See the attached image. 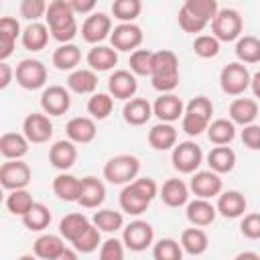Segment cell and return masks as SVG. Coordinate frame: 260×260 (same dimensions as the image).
I'll list each match as a JSON object with an SVG mask.
<instances>
[{
    "mask_svg": "<svg viewBox=\"0 0 260 260\" xmlns=\"http://www.w3.org/2000/svg\"><path fill=\"white\" fill-rule=\"evenodd\" d=\"M234 260H260V254H256V252H250V250H246V252H240Z\"/></svg>",
    "mask_w": 260,
    "mask_h": 260,
    "instance_id": "61",
    "label": "cell"
},
{
    "mask_svg": "<svg viewBox=\"0 0 260 260\" xmlns=\"http://www.w3.org/2000/svg\"><path fill=\"white\" fill-rule=\"evenodd\" d=\"M47 26L51 30V37L63 45H67L77 35V22L75 12L69 4V0H53L47 8Z\"/></svg>",
    "mask_w": 260,
    "mask_h": 260,
    "instance_id": "1",
    "label": "cell"
},
{
    "mask_svg": "<svg viewBox=\"0 0 260 260\" xmlns=\"http://www.w3.org/2000/svg\"><path fill=\"white\" fill-rule=\"evenodd\" d=\"M89 225L91 223L83 213H67L59 221V234H61V238H65V240H69L73 244Z\"/></svg>",
    "mask_w": 260,
    "mask_h": 260,
    "instance_id": "35",
    "label": "cell"
},
{
    "mask_svg": "<svg viewBox=\"0 0 260 260\" xmlns=\"http://www.w3.org/2000/svg\"><path fill=\"white\" fill-rule=\"evenodd\" d=\"M132 185L148 199V201H152L156 195H158V187H156V183H154V179H150V177H140V179H134L132 181Z\"/></svg>",
    "mask_w": 260,
    "mask_h": 260,
    "instance_id": "55",
    "label": "cell"
},
{
    "mask_svg": "<svg viewBox=\"0 0 260 260\" xmlns=\"http://www.w3.org/2000/svg\"><path fill=\"white\" fill-rule=\"evenodd\" d=\"M187 219L195 225V228H205L209 223H213L215 215H217V209L209 203V199H193L187 203V211H185Z\"/></svg>",
    "mask_w": 260,
    "mask_h": 260,
    "instance_id": "22",
    "label": "cell"
},
{
    "mask_svg": "<svg viewBox=\"0 0 260 260\" xmlns=\"http://www.w3.org/2000/svg\"><path fill=\"white\" fill-rule=\"evenodd\" d=\"M207 138L215 146H228L236 138V124L228 118H217L207 128Z\"/></svg>",
    "mask_w": 260,
    "mask_h": 260,
    "instance_id": "36",
    "label": "cell"
},
{
    "mask_svg": "<svg viewBox=\"0 0 260 260\" xmlns=\"http://www.w3.org/2000/svg\"><path fill=\"white\" fill-rule=\"evenodd\" d=\"M122 116L124 120L130 124V126H142L150 120L152 116V106L148 100L144 98H132L124 104V110H122Z\"/></svg>",
    "mask_w": 260,
    "mask_h": 260,
    "instance_id": "24",
    "label": "cell"
},
{
    "mask_svg": "<svg viewBox=\"0 0 260 260\" xmlns=\"http://www.w3.org/2000/svg\"><path fill=\"white\" fill-rule=\"evenodd\" d=\"M154 240V230L148 221L144 219H136V221H130L124 232H122V242L128 250L132 252H142L146 250Z\"/></svg>",
    "mask_w": 260,
    "mask_h": 260,
    "instance_id": "9",
    "label": "cell"
},
{
    "mask_svg": "<svg viewBox=\"0 0 260 260\" xmlns=\"http://www.w3.org/2000/svg\"><path fill=\"white\" fill-rule=\"evenodd\" d=\"M130 71L134 75H152V51L148 49H138L130 55Z\"/></svg>",
    "mask_w": 260,
    "mask_h": 260,
    "instance_id": "47",
    "label": "cell"
},
{
    "mask_svg": "<svg viewBox=\"0 0 260 260\" xmlns=\"http://www.w3.org/2000/svg\"><path fill=\"white\" fill-rule=\"evenodd\" d=\"M140 171V160L132 154L112 156L104 167V179L112 185H128L136 179Z\"/></svg>",
    "mask_w": 260,
    "mask_h": 260,
    "instance_id": "4",
    "label": "cell"
},
{
    "mask_svg": "<svg viewBox=\"0 0 260 260\" xmlns=\"http://www.w3.org/2000/svg\"><path fill=\"white\" fill-rule=\"evenodd\" d=\"M55 260H77V250H71V248H65Z\"/></svg>",
    "mask_w": 260,
    "mask_h": 260,
    "instance_id": "59",
    "label": "cell"
},
{
    "mask_svg": "<svg viewBox=\"0 0 260 260\" xmlns=\"http://www.w3.org/2000/svg\"><path fill=\"white\" fill-rule=\"evenodd\" d=\"M75 160H77V148H75V142L71 140H57L49 148V162L59 171L71 169Z\"/></svg>",
    "mask_w": 260,
    "mask_h": 260,
    "instance_id": "20",
    "label": "cell"
},
{
    "mask_svg": "<svg viewBox=\"0 0 260 260\" xmlns=\"http://www.w3.org/2000/svg\"><path fill=\"white\" fill-rule=\"evenodd\" d=\"M242 28H244V20L240 12L234 8H219L215 18L211 20V32L219 43L238 41L242 37Z\"/></svg>",
    "mask_w": 260,
    "mask_h": 260,
    "instance_id": "5",
    "label": "cell"
},
{
    "mask_svg": "<svg viewBox=\"0 0 260 260\" xmlns=\"http://www.w3.org/2000/svg\"><path fill=\"white\" fill-rule=\"evenodd\" d=\"M81 61V51L77 45L67 43L53 51V65L59 71H75Z\"/></svg>",
    "mask_w": 260,
    "mask_h": 260,
    "instance_id": "32",
    "label": "cell"
},
{
    "mask_svg": "<svg viewBox=\"0 0 260 260\" xmlns=\"http://www.w3.org/2000/svg\"><path fill=\"white\" fill-rule=\"evenodd\" d=\"M211 114H213V104L205 95L193 98L183 114V130L189 136H199L201 132H207L211 124Z\"/></svg>",
    "mask_w": 260,
    "mask_h": 260,
    "instance_id": "3",
    "label": "cell"
},
{
    "mask_svg": "<svg viewBox=\"0 0 260 260\" xmlns=\"http://www.w3.org/2000/svg\"><path fill=\"white\" fill-rule=\"evenodd\" d=\"M22 134L26 136L28 142L32 144H43L49 142L53 136V122L49 120V116L45 114H28L22 122Z\"/></svg>",
    "mask_w": 260,
    "mask_h": 260,
    "instance_id": "12",
    "label": "cell"
},
{
    "mask_svg": "<svg viewBox=\"0 0 260 260\" xmlns=\"http://www.w3.org/2000/svg\"><path fill=\"white\" fill-rule=\"evenodd\" d=\"M177 20H179V26L185 30V32H201L205 26H207V22L203 20V18H199V16H195L193 12H189L185 6H181L179 8V16H177Z\"/></svg>",
    "mask_w": 260,
    "mask_h": 260,
    "instance_id": "51",
    "label": "cell"
},
{
    "mask_svg": "<svg viewBox=\"0 0 260 260\" xmlns=\"http://www.w3.org/2000/svg\"><path fill=\"white\" fill-rule=\"evenodd\" d=\"M118 63V53L114 47L106 45H95L87 53V65L91 71H110Z\"/></svg>",
    "mask_w": 260,
    "mask_h": 260,
    "instance_id": "28",
    "label": "cell"
},
{
    "mask_svg": "<svg viewBox=\"0 0 260 260\" xmlns=\"http://www.w3.org/2000/svg\"><path fill=\"white\" fill-rule=\"evenodd\" d=\"M30 183V167L22 160H6L0 167V185L8 191L26 189Z\"/></svg>",
    "mask_w": 260,
    "mask_h": 260,
    "instance_id": "10",
    "label": "cell"
},
{
    "mask_svg": "<svg viewBox=\"0 0 260 260\" xmlns=\"http://www.w3.org/2000/svg\"><path fill=\"white\" fill-rule=\"evenodd\" d=\"M158 197L162 199V203L167 207H181L189 199V187L181 179H169L162 183Z\"/></svg>",
    "mask_w": 260,
    "mask_h": 260,
    "instance_id": "26",
    "label": "cell"
},
{
    "mask_svg": "<svg viewBox=\"0 0 260 260\" xmlns=\"http://www.w3.org/2000/svg\"><path fill=\"white\" fill-rule=\"evenodd\" d=\"M14 77H16V83L22 89L32 91V89H39V87L45 85L47 67L39 59H22L14 69Z\"/></svg>",
    "mask_w": 260,
    "mask_h": 260,
    "instance_id": "7",
    "label": "cell"
},
{
    "mask_svg": "<svg viewBox=\"0 0 260 260\" xmlns=\"http://www.w3.org/2000/svg\"><path fill=\"white\" fill-rule=\"evenodd\" d=\"M236 57L240 63H258L260 61V39L244 35L236 41Z\"/></svg>",
    "mask_w": 260,
    "mask_h": 260,
    "instance_id": "39",
    "label": "cell"
},
{
    "mask_svg": "<svg viewBox=\"0 0 260 260\" xmlns=\"http://www.w3.org/2000/svg\"><path fill=\"white\" fill-rule=\"evenodd\" d=\"M79 189H81V179H77L69 173H61L53 179V193L61 201H77Z\"/></svg>",
    "mask_w": 260,
    "mask_h": 260,
    "instance_id": "33",
    "label": "cell"
},
{
    "mask_svg": "<svg viewBox=\"0 0 260 260\" xmlns=\"http://www.w3.org/2000/svg\"><path fill=\"white\" fill-rule=\"evenodd\" d=\"M207 165H209V171L217 175L230 173L236 167V152L230 146H215L207 154Z\"/></svg>",
    "mask_w": 260,
    "mask_h": 260,
    "instance_id": "34",
    "label": "cell"
},
{
    "mask_svg": "<svg viewBox=\"0 0 260 260\" xmlns=\"http://www.w3.org/2000/svg\"><path fill=\"white\" fill-rule=\"evenodd\" d=\"M98 246H102V232L93 223L73 242V250H77L81 254H89V252L98 250Z\"/></svg>",
    "mask_w": 260,
    "mask_h": 260,
    "instance_id": "46",
    "label": "cell"
},
{
    "mask_svg": "<svg viewBox=\"0 0 260 260\" xmlns=\"http://www.w3.org/2000/svg\"><path fill=\"white\" fill-rule=\"evenodd\" d=\"M152 87L162 93H171L179 85V59L173 51L160 49L152 53Z\"/></svg>",
    "mask_w": 260,
    "mask_h": 260,
    "instance_id": "2",
    "label": "cell"
},
{
    "mask_svg": "<svg viewBox=\"0 0 260 260\" xmlns=\"http://www.w3.org/2000/svg\"><path fill=\"white\" fill-rule=\"evenodd\" d=\"M148 144L154 150H171L177 146V130L171 124H154L148 130Z\"/></svg>",
    "mask_w": 260,
    "mask_h": 260,
    "instance_id": "29",
    "label": "cell"
},
{
    "mask_svg": "<svg viewBox=\"0 0 260 260\" xmlns=\"http://www.w3.org/2000/svg\"><path fill=\"white\" fill-rule=\"evenodd\" d=\"M246 207H248V201L240 191H223L217 197V205H215L217 213L228 219H236V217L244 215Z\"/></svg>",
    "mask_w": 260,
    "mask_h": 260,
    "instance_id": "21",
    "label": "cell"
},
{
    "mask_svg": "<svg viewBox=\"0 0 260 260\" xmlns=\"http://www.w3.org/2000/svg\"><path fill=\"white\" fill-rule=\"evenodd\" d=\"M240 232L248 240H260V213H248L244 215L240 223Z\"/></svg>",
    "mask_w": 260,
    "mask_h": 260,
    "instance_id": "53",
    "label": "cell"
},
{
    "mask_svg": "<svg viewBox=\"0 0 260 260\" xmlns=\"http://www.w3.org/2000/svg\"><path fill=\"white\" fill-rule=\"evenodd\" d=\"M114 108V100L110 93H93L87 100V112L93 120H106L112 114Z\"/></svg>",
    "mask_w": 260,
    "mask_h": 260,
    "instance_id": "43",
    "label": "cell"
},
{
    "mask_svg": "<svg viewBox=\"0 0 260 260\" xmlns=\"http://www.w3.org/2000/svg\"><path fill=\"white\" fill-rule=\"evenodd\" d=\"M148 205H150V201L132 183L124 185V189L120 191V207H122V211H126L130 215H140V213H144L148 209Z\"/></svg>",
    "mask_w": 260,
    "mask_h": 260,
    "instance_id": "27",
    "label": "cell"
},
{
    "mask_svg": "<svg viewBox=\"0 0 260 260\" xmlns=\"http://www.w3.org/2000/svg\"><path fill=\"white\" fill-rule=\"evenodd\" d=\"M49 26L47 24H43V22H30L24 30H22V35H20V39H22V47L26 49V51H41V49H45L47 47V43H49Z\"/></svg>",
    "mask_w": 260,
    "mask_h": 260,
    "instance_id": "31",
    "label": "cell"
},
{
    "mask_svg": "<svg viewBox=\"0 0 260 260\" xmlns=\"http://www.w3.org/2000/svg\"><path fill=\"white\" fill-rule=\"evenodd\" d=\"M18 260H37V256H32V254H24V256H20Z\"/></svg>",
    "mask_w": 260,
    "mask_h": 260,
    "instance_id": "62",
    "label": "cell"
},
{
    "mask_svg": "<svg viewBox=\"0 0 260 260\" xmlns=\"http://www.w3.org/2000/svg\"><path fill=\"white\" fill-rule=\"evenodd\" d=\"M65 132H67V138L75 144H87L95 138V122L93 118H87V116H75L67 122L65 126Z\"/></svg>",
    "mask_w": 260,
    "mask_h": 260,
    "instance_id": "19",
    "label": "cell"
},
{
    "mask_svg": "<svg viewBox=\"0 0 260 260\" xmlns=\"http://www.w3.org/2000/svg\"><path fill=\"white\" fill-rule=\"evenodd\" d=\"M152 114L165 122V124H171L175 120H179L183 114H185V106L181 102L179 95L175 93H162L160 98H156V102L152 104Z\"/></svg>",
    "mask_w": 260,
    "mask_h": 260,
    "instance_id": "17",
    "label": "cell"
},
{
    "mask_svg": "<svg viewBox=\"0 0 260 260\" xmlns=\"http://www.w3.org/2000/svg\"><path fill=\"white\" fill-rule=\"evenodd\" d=\"M93 225L100 232L114 234L120 228H124V215L120 211H114V209H100L93 213Z\"/></svg>",
    "mask_w": 260,
    "mask_h": 260,
    "instance_id": "41",
    "label": "cell"
},
{
    "mask_svg": "<svg viewBox=\"0 0 260 260\" xmlns=\"http://www.w3.org/2000/svg\"><path fill=\"white\" fill-rule=\"evenodd\" d=\"M41 108L49 116H63L71 108V95L63 85H49L41 93Z\"/></svg>",
    "mask_w": 260,
    "mask_h": 260,
    "instance_id": "13",
    "label": "cell"
},
{
    "mask_svg": "<svg viewBox=\"0 0 260 260\" xmlns=\"http://www.w3.org/2000/svg\"><path fill=\"white\" fill-rule=\"evenodd\" d=\"M189 12H193L195 16L203 18L205 22H211L215 18V14L219 12V6L215 0H187L183 4Z\"/></svg>",
    "mask_w": 260,
    "mask_h": 260,
    "instance_id": "48",
    "label": "cell"
},
{
    "mask_svg": "<svg viewBox=\"0 0 260 260\" xmlns=\"http://www.w3.org/2000/svg\"><path fill=\"white\" fill-rule=\"evenodd\" d=\"M104 199H106V185L98 177H83L77 203L85 209H95L104 203Z\"/></svg>",
    "mask_w": 260,
    "mask_h": 260,
    "instance_id": "18",
    "label": "cell"
},
{
    "mask_svg": "<svg viewBox=\"0 0 260 260\" xmlns=\"http://www.w3.org/2000/svg\"><path fill=\"white\" fill-rule=\"evenodd\" d=\"M207 246H209V238L201 228H187L181 234V248L191 256L203 254Z\"/></svg>",
    "mask_w": 260,
    "mask_h": 260,
    "instance_id": "38",
    "label": "cell"
},
{
    "mask_svg": "<svg viewBox=\"0 0 260 260\" xmlns=\"http://www.w3.org/2000/svg\"><path fill=\"white\" fill-rule=\"evenodd\" d=\"M12 77H14L12 67L6 61H0V89H6L10 85V81H12Z\"/></svg>",
    "mask_w": 260,
    "mask_h": 260,
    "instance_id": "57",
    "label": "cell"
},
{
    "mask_svg": "<svg viewBox=\"0 0 260 260\" xmlns=\"http://www.w3.org/2000/svg\"><path fill=\"white\" fill-rule=\"evenodd\" d=\"M250 81H252V75H250L248 67L244 63H240V61L228 63L221 69V73H219L221 91L228 93V95H240V93H244L250 87Z\"/></svg>",
    "mask_w": 260,
    "mask_h": 260,
    "instance_id": "6",
    "label": "cell"
},
{
    "mask_svg": "<svg viewBox=\"0 0 260 260\" xmlns=\"http://www.w3.org/2000/svg\"><path fill=\"white\" fill-rule=\"evenodd\" d=\"M173 167L179 171V173H195L199 169V165L203 162V150L199 144L191 142V140H185V142H179L175 148H173Z\"/></svg>",
    "mask_w": 260,
    "mask_h": 260,
    "instance_id": "8",
    "label": "cell"
},
{
    "mask_svg": "<svg viewBox=\"0 0 260 260\" xmlns=\"http://www.w3.org/2000/svg\"><path fill=\"white\" fill-rule=\"evenodd\" d=\"M221 179L217 173L213 171H197L191 177L189 189L193 191V195L197 199H211V197H219L221 195Z\"/></svg>",
    "mask_w": 260,
    "mask_h": 260,
    "instance_id": "14",
    "label": "cell"
},
{
    "mask_svg": "<svg viewBox=\"0 0 260 260\" xmlns=\"http://www.w3.org/2000/svg\"><path fill=\"white\" fill-rule=\"evenodd\" d=\"M193 51L201 59H211L219 53V41L213 35H199L193 41Z\"/></svg>",
    "mask_w": 260,
    "mask_h": 260,
    "instance_id": "49",
    "label": "cell"
},
{
    "mask_svg": "<svg viewBox=\"0 0 260 260\" xmlns=\"http://www.w3.org/2000/svg\"><path fill=\"white\" fill-rule=\"evenodd\" d=\"M144 35H142V28L134 22H120L118 26H114L112 35H110V41H112V47L116 51H138L140 43H142Z\"/></svg>",
    "mask_w": 260,
    "mask_h": 260,
    "instance_id": "11",
    "label": "cell"
},
{
    "mask_svg": "<svg viewBox=\"0 0 260 260\" xmlns=\"http://www.w3.org/2000/svg\"><path fill=\"white\" fill-rule=\"evenodd\" d=\"M35 205L32 201V195L26 191V189H18V191H10V195L6 197V209L12 213V215H26L28 209Z\"/></svg>",
    "mask_w": 260,
    "mask_h": 260,
    "instance_id": "42",
    "label": "cell"
},
{
    "mask_svg": "<svg viewBox=\"0 0 260 260\" xmlns=\"http://www.w3.org/2000/svg\"><path fill=\"white\" fill-rule=\"evenodd\" d=\"M63 250H65L63 238L61 236H55V234H43L32 244V252L41 260H55Z\"/></svg>",
    "mask_w": 260,
    "mask_h": 260,
    "instance_id": "30",
    "label": "cell"
},
{
    "mask_svg": "<svg viewBox=\"0 0 260 260\" xmlns=\"http://www.w3.org/2000/svg\"><path fill=\"white\" fill-rule=\"evenodd\" d=\"M258 104L256 100L250 98H236L230 104V120L234 124H242V126H250L254 124V120L258 118Z\"/></svg>",
    "mask_w": 260,
    "mask_h": 260,
    "instance_id": "23",
    "label": "cell"
},
{
    "mask_svg": "<svg viewBox=\"0 0 260 260\" xmlns=\"http://www.w3.org/2000/svg\"><path fill=\"white\" fill-rule=\"evenodd\" d=\"M47 8H49V4L45 0H22L18 6L20 16L26 20H32V22H37L41 16H45Z\"/></svg>",
    "mask_w": 260,
    "mask_h": 260,
    "instance_id": "50",
    "label": "cell"
},
{
    "mask_svg": "<svg viewBox=\"0 0 260 260\" xmlns=\"http://www.w3.org/2000/svg\"><path fill=\"white\" fill-rule=\"evenodd\" d=\"M242 142L250 150H260V124L244 126V130H242Z\"/></svg>",
    "mask_w": 260,
    "mask_h": 260,
    "instance_id": "54",
    "label": "cell"
},
{
    "mask_svg": "<svg viewBox=\"0 0 260 260\" xmlns=\"http://www.w3.org/2000/svg\"><path fill=\"white\" fill-rule=\"evenodd\" d=\"M28 152V140L18 132H4L0 138V154L8 160H20Z\"/></svg>",
    "mask_w": 260,
    "mask_h": 260,
    "instance_id": "25",
    "label": "cell"
},
{
    "mask_svg": "<svg viewBox=\"0 0 260 260\" xmlns=\"http://www.w3.org/2000/svg\"><path fill=\"white\" fill-rule=\"evenodd\" d=\"M22 223L30 232H43L51 223V211H49V207L43 205V203H35L28 209V213L22 215Z\"/></svg>",
    "mask_w": 260,
    "mask_h": 260,
    "instance_id": "40",
    "label": "cell"
},
{
    "mask_svg": "<svg viewBox=\"0 0 260 260\" xmlns=\"http://www.w3.org/2000/svg\"><path fill=\"white\" fill-rule=\"evenodd\" d=\"M67 87L75 93H93L98 87V75L91 69H75L67 77Z\"/></svg>",
    "mask_w": 260,
    "mask_h": 260,
    "instance_id": "37",
    "label": "cell"
},
{
    "mask_svg": "<svg viewBox=\"0 0 260 260\" xmlns=\"http://www.w3.org/2000/svg\"><path fill=\"white\" fill-rule=\"evenodd\" d=\"M250 87H252V91H254V95H256V98L260 100V71L252 75V81H250Z\"/></svg>",
    "mask_w": 260,
    "mask_h": 260,
    "instance_id": "60",
    "label": "cell"
},
{
    "mask_svg": "<svg viewBox=\"0 0 260 260\" xmlns=\"http://www.w3.org/2000/svg\"><path fill=\"white\" fill-rule=\"evenodd\" d=\"M152 258L154 260H183V248L177 240L173 238H162L154 244L152 248Z\"/></svg>",
    "mask_w": 260,
    "mask_h": 260,
    "instance_id": "44",
    "label": "cell"
},
{
    "mask_svg": "<svg viewBox=\"0 0 260 260\" xmlns=\"http://www.w3.org/2000/svg\"><path fill=\"white\" fill-rule=\"evenodd\" d=\"M112 35V18L106 12L89 14L81 24V37L85 43H100Z\"/></svg>",
    "mask_w": 260,
    "mask_h": 260,
    "instance_id": "15",
    "label": "cell"
},
{
    "mask_svg": "<svg viewBox=\"0 0 260 260\" xmlns=\"http://www.w3.org/2000/svg\"><path fill=\"white\" fill-rule=\"evenodd\" d=\"M136 89H138V83H136V75L132 71L118 69L108 79V91L116 100H132Z\"/></svg>",
    "mask_w": 260,
    "mask_h": 260,
    "instance_id": "16",
    "label": "cell"
},
{
    "mask_svg": "<svg viewBox=\"0 0 260 260\" xmlns=\"http://www.w3.org/2000/svg\"><path fill=\"white\" fill-rule=\"evenodd\" d=\"M100 260H124V242L110 238L100 246Z\"/></svg>",
    "mask_w": 260,
    "mask_h": 260,
    "instance_id": "52",
    "label": "cell"
},
{
    "mask_svg": "<svg viewBox=\"0 0 260 260\" xmlns=\"http://www.w3.org/2000/svg\"><path fill=\"white\" fill-rule=\"evenodd\" d=\"M0 32L8 35L12 39H18V35H22L20 32V22L14 16H2L0 18Z\"/></svg>",
    "mask_w": 260,
    "mask_h": 260,
    "instance_id": "56",
    "label": "cell"
},
{
    "mask_svg": "<svg viewBox=\"0 0 260 260\" xmlns=\"http://www.w3.org/2000/svg\"><path fill=\"white\" fill-rule=\"evenodd\" d=\"M140 10H142L140 0H114L112 2V14L120 22H134Z\"/></svg>",
    "mask_w": 260,
    "mask_h": 260,
    "instance_id": "45",
    "label": "cell"
},
{
    "mask_svg": "<svg viewBox=\"0 0 260 260\" xmlns=\"http://www.w3.org/2000/svg\"><path fill=\"white\" fill-rule=\"evenodd\" d=\"M69 4H71V8H73L75 14L77 12L85 14V12H91L95 8V0H69Z\"/></svg>",
    "mask_w": 260,
    "mask_h": 260,
    "instance_id": "58",
    "label": "cell"
}]
</instances>
